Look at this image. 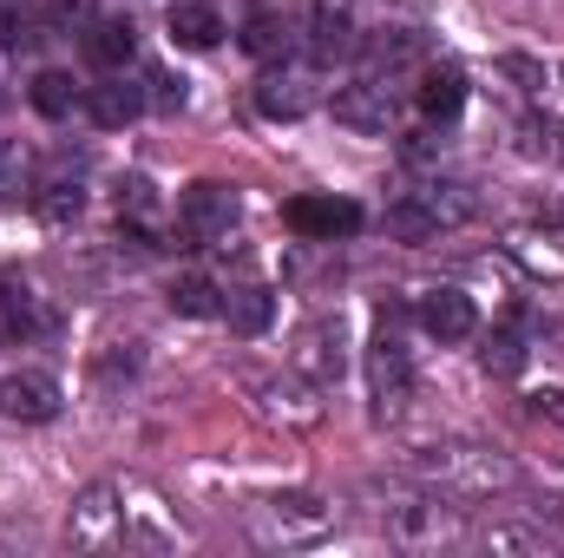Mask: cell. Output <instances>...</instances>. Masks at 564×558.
I'll use <instances>...</instances> for the list:
<instances>
[{"label": "cell", "mask_w": 564, "mask_h": 558, "mask_svg": "<svg viewBox=\"0 0 564 558\" xmlns=\"http://www.w3.org/2000/svg\"><path fill=\"white\" fill-rule=\"evenodd\" d=\"M401 466H408L421 486L446 493V500H492V493H512V486H519V466H512L499 447L459 440V433H440V440L408 447Z\"/></svg>", "instance_id": "cell-1"}, {"label": "cell", "mask_w": 564, "mask_h": 558, "mask_svg": "<svg viewBox=\"0 0 564 558\" xmlns=\"http://www.w3.org/2000/svg\"><path fill=\"white\" fill-rule=\"evenodd\" d=\"M250 533H257V546H276V552L322 546L335 533V506L322 493H270L250 506Z\"/></svg>", "instance_id": "cell-2"}, {"label": "cell", "mask_w": 564, "mask_h": 558, "mask_svg": "<svg viewBox=\"0 0 564 558\" xmlns=\"http://www.w3.org/2000/svg\"><path fill=\"white\" fill-rule=\"evenodd\" d=\"M119 486V519H126V552H177L191 546V526L177 519V506L144 486V480H112Z\"/></svg>", "instance_id": "cell-3"}, {"label": "cell", "mask_w": 564, "mask_h": 558, "mask_svg": "<svg viewBox=\"0 0 564 558\" xmlns=\"http://www.w3.org/2000/svg\"><path fill=\"white\" fill-rule=\"evenodd\" d=\"M381 526H388V539L394 546H414V552H433V546H466V519H459V506H446V493H433L421 486L414 500H401V506H388L381 513Z\"/></svg>", "instance_id": "cell-4"}, {"label": "cell", "mask_w": 564, "mask_h": 558, "mask_svg": "<svg viewBox=\"0 0 564 558\" xmlns=\"http://www.w3.org/2000/svg\"><path fill=\"white\" fill-rule=\"evenodd\" d=\"M368 388H375V415L401 420L414 401V362H408V342L381 322V335L368 342Z\"/></svg>", "instance_id": "cell-5"}, {"label": "cell", "mask_w": 564, "mask_h": 558, "mask_svg": "<svg viewBox=\"0 0 564 558\" xmlns=\"http://www.w3.org/2000/svg\"><path fill=\"white\" fill-rule=\"evenodd\" d=\"M66 539H73L79 552H126V519H119V486H112V480H99V486H86V493L73 500Z\"/></svg>", "instance_id": "cell-6"}, {"label": "cell", "mask_w": 564, "mask_h": 558, "mask_svg": "<svg viewBox=\"0 0 564 558\" xmlns=\"http://www.w3.org/2000/svg\"><path fill=\"white\" fill-rule=\"evenodd\" d=\"M230 224H237V191H230V184L204 178V184H191V191L177 197V244H184V250L230 237Z\"/></svg>", "instance_id": "cell-7"}, {"label": "cell", "mask_w": 564, "mask_h": 558, "mask_svg": "<svg viewBox=\"0 0 564 558\" xmlns=\"http://www.w3.org/2000/svg\"><path fill=\"white\" fill-rule=\"evenodd\" d=\"M250 395H257V408L282 427H315L322 420V401H315V382L308 375H250Z\"/></svg>", "instance_id": "cell-8"}, {"label": "cell", "mask_w": 564, "mask_h": 558, "mask_svg": "<svg viewBox=\"0 0 564 558\" xmlns=\"http://www.w3.org/2000/svg\"><path fill=\"white\" fill-rule=\"evenodd\" d=\"M289 368H295V375H308L315 388L341 382V368H348V355H341V322H335V315H315V322L295 335V348H289Z\"/></svg>", "instance_id": "cell-9"}, {"label": "cell", "mask_w": 564, "mask_h": 558, "mask_svg": "<svg viewBox=\"0 0 564 558\" xmlns=\"http://www.w3.org/2000/svg\"><path fill=\"white\" fill-rule=\"evenodd\" d=\"M59 415V382L46 368H13L0 375V420H20V427H40V420Z\"/></svg>", "instance_id": "cell-10"}, {"label": "cell", "mask_w": 564, "mask_h": 558, "mask_svg": "<svg viewBox=\"0 0 564 558\" xmlns=\"http://www.w3.org/2000/svg\"><path fill=\"white\" fill-rule=\"evenodd\" d=\"M335 126L361 132V139H388L394 132V93L381 79H355L335 93Z\"/></svg>", "instance_id": "cell-11"}, {"label": "cell", "mask_w": 564, "mask_h": 558, "mask_svg": "<svg viewBox=\"0 0 564 558\" xmlns=\"http://www.w3.org/2000/svg\"><path fill=\"white\" fill-rule=\"evenodd\" d=\"M46 302H40V289L20 277H0V342H33V335H46Z\"/></svg>", "instance_id": "cell-12"}, {"label": "cell", "mask_w": 564, "mask_h": 558, "mask_svg": "<svg viewBox=\"0 0 564 558\" xmlns=\"http://www.w3.org/2000/svg\"><path fill=\"white\" fill-rule=\"evenodd\" d=\"M421 329L433 342H466V335L479 329V309H473L466 289H426L421 296Z\"/></svg>", "instance_id": "cell-13"}, {"label": "cell", "mask_w": 564, "mask_h": 558, "mask_svg": "<svg viewBox=\"0 0 564 558\" xmlns=\"http://www.w3.org/2000/svg\"><path fill=\"white\" fill-rule=\"evenodd\" d=\"M289 230H302V237H348V230H361V204H348V197H295L289 204Z\"/></svg>", "instance_id": "cell-14"}, {"label": "cell", "mask_w": 564, "mask_h": 558, "mask_svg": "<svg viewBox=\"0 0 564 558\" xmlns=\"http://www.w3.org/2000/svg\"><path fill=\"white\" fill-rule=\"evenodd\" d=\"M144 106H151V93L144 86H132L126 73H112L106 86H93V119L106 126V132H119V126H132Z\"/></svg>", "instance_id": "cell-15"}, {"label": "cell", "mask_w": 564, "mask_h": 558, "mask_svg": "<svg viewBox=\"0 0 564 558\" xmlns=\"http://www.w3.org/2000/svg\"><path fill=\"white\" fill-rule=\"evenodd\" d=\"M257 106H263L270 119H302V112L315 106V86H308V73H263Z\"/></svg>", "instance_id": "cell-16"}, {"label": "cell", "mask_w": 564, "mask_h": 558, "mask_svg": "<svg viewBox=\"0 0 564 558\" xmlns=\"http://www.w3.org/2000/svg\"><path fill=\"white\" fill-rule=\"evenodd\" d=\"M86 53H93V66L126 73V66H132V53H139V26H132V20H93Z\"/></svg>", "instance_id": "cell-17"}, {"label": "cell", "mask_w": 564, "mask_h": 558, "mask_svg": "<svg viewBox=\"0 0 564 558\" xmlns=\"http://www.w3.org/2000/svg\"><path fill=\"white\" fill-rule=\"evenodd\" d=\"M459 106H466V73L459 66H433L421 79V112L433 126H446V119H459Z\"/></svg>", "instance_id": "cell-18"}, {"label": "cell", "mask_w": 564, "mask_h": 558, "mask_svg": "<svg viewBox=\"0 0 564 558\" xmlns=\"http://www.w3.org/2000/svg\"><path fill=\"white\" fill-rule=\"evenodd\" d=\"M171 40H177V46H191V53H210V46L224 40V20H217V7H204V0H184V7H171Z\"/></svg>", "instance_id": "cell-19"}, {"label": "cell", "mask_w": 564, "mask_h": 558, "mask_svg": "<svg viewBox=\"0 0 564 558\" xmlns=\"http://www.w3.org/2000/svg\"><path fill=\"white\" fill-rule=\"evenodd\" d=\"M355 46H361V40H355L348 13H328V7H322V13L308 20V60H315V66H335V60H348Z\"/></svg>", "instance_id": "cell-20"}, {"label": "cell", "mask_w": 564, "mask_h": 558, "mask_svg": "<svg viewBox=\"0 0 564 558\" xmlns=\"http://www.w3.org/2000/svg\"><path fill=\"white\" fill-rule=\"evenodd\" d=\"M466 546H479V552H512V558H552V539H545L539 526H479V533H466Z\"/></svg>", "instance_id": "cell-21"}, {"label": "cell", "mask_w": 564, "mask_h": 558, "mask_svg": "<svg viewBox=\"0 0 564 558\" xmlns=\"http://www.w3.org/2000/svg\"><path fill=\"white\" fill-rule=\"evenodd\" d=\"M33 211L46 224H73L86 211V184L79 178H46V184H33Z\"/></svg>", "instance_id": "cell-22"}, {"label": "cell", "mask_w": 564, "mask_h": 558, "mask_svg": "<svg viewBox=\"0 0 564 558\" xmlns=\"http://www.w3.org/2000/svg\"><path fill=\"white\" fill-rule=\"evenodd\" d=\"M26 93H33V106H40L46 119H73V106H79V79H73V73H53V66L33 73Z\"/></svg>", "instance_id": "cell-23"}, {"label": "cell", "mask_w": 564, "mask_h": 558, "mask_svg": "<svg viewBox=\"0 0 564 558\" xmlns=\"http://www.w3.org/2000/svg\"><path fill=\"white\" fill-rule=\"evenodd\" d=\"M224 315H230L237 335H263V329L276 322V296H270V289H237V296L224 302Z\"/></svg>", "instance_id": "cell-24"}, {"label": "cell", "mask_w": 564, "mask_h": 558, "mask_svg": "<svg viewBox=\"0 0 564 558\" xmlns=\"http://www.w3.org/2000/svg\"><path fill=\"white\" fill-rule=\"evenodd\" d=\"M381 224H388V237H401V244H433V237H440V224L426 217V204L414 197V191H408L401 204H388V217H381Z\"/></svg>", "instance_id": "cell-25"}, {"label": "cell", "mask_w": 564, "mask_h": 558, "mask_svg": "<svg viewBox=\"0 0 564 558\" xmlns=\"http://www.w3.org/2000/svg\"><path fill=\"white\" fill-rule=\"evenodd\" d=\"M243 46H250L257 60H282V53L295 46V26H289L282 13H250V26H243Z\"/></svg>", "instance_id": "cell-26"}, {"label": "cell", "mask_w": 564, "mask_h": 558, "mask_svg": "<svg viewBox=\"0 0 564 558\" xmlns=\"http://www.w3.org/2000/svg\"><path fill=\"white\" fill-rule=\"evenodd\" d=\"M361 46H368V60H375L388 79H394V73H408V66L421 60V40H414V33H401V26H394V33H375V40H361Z\"/></svg>", "instance_id": "cell-27"}, {"label": "cell", "mask_w": 564, "mask_h": 558, "mask_svg": "<svg viewBox=\"0 0 564 558\" xmlns=\"http://www.w3.org/2000/svg\"><path fill=\"white\" fill-rule=\"evenodd\" d=\"M20 191H33V151H26L20 139H7L0 144V197L13 204Z\"/></svg>", "instance_id": "cell-28"}, {"label": "cell", "mask_w": 564, "mask_h": 558, "mask_svg": "<svg viewBox=\"0 0 564 558\" xmlns=\"http://www.w3.org/2000/svg\"><path fill=\"white\" fill-rule=\"evenodd\" d=\"M171 309L177 315H224V296H217V282L184 277V282H171Z\"/></svg>", "instance_id": "cell-29"}, {"label": "cell", "mask_w": 564, "mask_h": 558, "mask_svg": "<svg viewBox=\"0 0 564 558\" xmlns=\"http://www.w3.org/2000/svg\"><path fill=\"white\" fill-rule=\"evenodd\" d=\"M512 257H519V264H532L539 277H564V250H552V237L519 230V237H512Z\"/></svg>", "instance_id": "cell-30"}, {"label": "cell", "mask_w": 564, "mask_h": 558, "mask_svg": "<svg viewBox=\"0 0 564 558\" xmlns=\"http://www.w3.org/2000/svg\"><path fill=\"white\" fill-rule=\"evenodd\" d=\"M479 362H486V375H519L525 368V348H519V335H492L479 348Z\"/></svg>", "instance_id": "cell-31"}, {"label": "cell", "mask_w": 564, "mask_h": 558, "mask_svg": "<svg viewBox=\"0 0 564 558\" xmlns=\"http://www.w3.org/2000/svg\"><path fill=\"white\" fill-rule=\"evenodd\" d=\"M499 73H506V79H519L525 93H539V86H545V66H532L525 53H506V60H499Z\"/></svg>", "instance_id": "cell-32"}, {"label": "cell", "mask_w": 564, "mask_h": 558, "mask_svg": "<svg viewBox=\"0 0 564 558\" xmlns=\"http://www.w3.org/2000/svg\"><path fill=\"white\" fill-rule=\"evenodd\" d=\"M151 106L158 112H177L184 106V79L177 73H151Z\"/></svg>", "instance_id": "cell-33"}, {"label": "cell", "mask_w": 564, "mask_h": 558, "mask_svg": "<svg viewBox=\"0 0 564 558\" xmlns=\"http://www.w3.org/2000/svg\"><path fill=\"white\" fill-rule=\"evenodd\" d=\"M46 13H53V26H93V20H99L93 0H53Z\"/></svg>", "instance_id": "cell-34"}, {"label": "cell", "mask_w": 564, "mask_h": 558, "mask_svg": "<svg viewBox=\"0 0 564 558\" xmlns=\"http://www.w3.org/2000/svg\"><path fill=\"white\" fill-rule=\"evenodd\" d=\"M552 342H558V348H564V322H552Z\"/></svg>", "instance_id": "cell-35"}]
</instances>
